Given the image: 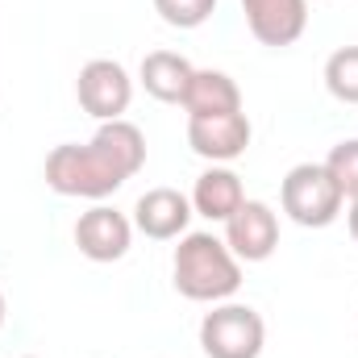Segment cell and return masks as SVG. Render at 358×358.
<instances>
[{
	"instance_id": "1",
	"label": "cell",
	"mask_w": 358,
	"mask_h": 358,
	"mask_svg": "<svg viewBox=\"0 0 358 358\" xmlns=\"http://www.w3.org/2000/svg\"><path fill=\"white\" fill-rule=\"evenodd\" d=\"M176 292L196 304H221L242 287V263L217 234H183L171 259Z\"/></svg>"
},
{
	"instance_id": "2",
	"label": "cell",
	"mask_w": 358,
	"mask_h": 358,
	"mask_svg": "<svg viewBox=\"0 0 358 358\" xmlns=\"http://www.w3.org/2000/svg\"><path fill=\"white\" fill-rule=\"evenodd\" d=\"M125 171L117 167V159L96 146V142H63L46 155V187L59 192V196H80V200H104L113 196L121 183H125Z\"/></svg>"
},
{
	"instance_id": "3",
	"label": "cell",
	"mask_w": 358,
	"mask_h": 358,
	"mask_svg": "<svg viewBox=\"0 0 358 358\" xmlns=\"http://www.w3.org/2000/svg\"><path fill=\"white\" fill-rule=\"evenodd\" d=\"M279 204L296 225L325 229V225H334L342 217L346 196L334 183V176L325 171V163H296L279 183Z\"/></svg>"
},
{
	"instance_id": "4",
	"label": "cell",
	"mask_w": 358,
	"mask_h": 358,
	"mask_svg": "<svg viewBox=\"0 0 358 358\" xmlns=\"http://www.w3.org/2000/svg\"><path fill=\"white\" fill-rule=\"evenodd\" d=\"M267 342V325L250 304L221 300L200 321V350L208 358H259Z\"/></svg>"
},
{
	"instance_id": "5",
	"label": "cell",
	"mask_w": 358,
	"mask_h": 358,
	"mask_svg": "<svg viewBox=\"0 0 358 358\" xmlns=\"http://www.w3.org/2000/svg\"><path fill=\"white\" fill-rule=\"evenodd\" d=\"M76 96H80V108L96 117V121H121L134 104V80L121 63L113 59H92L80 67V80H76Z\"/></svg>"
},
{
	"instance_id": "6",
	"label": "cell",
	"mask_w": 358,
	"mask_h": 358,
	"mask_svg": "<svg viewBox=\"0 0 358 358\" xmlns=\"http://www.w3.org/2000/svg\"><path fill=\"white\" fill-rule=\"evenodd\" d=\"M225 246L238 263H267L279 246V213L263 200H242V208L225 221Z\"/></svg>"
},
{
	"instance_id": "7",
	"label": "cell",
	"mask_w": 358,
	"mask_h": 358,
	"mask_svg": "<svg viewBox=\"0 0 358 358\" xmlns=\"http://www.w3.org/2000/svg\"><path fill=\"white\" fill-rule=\"evenodd\" d=\"M250 117L246 113H221V117H187V146L208 159L213 167H225L246 155L250 146Z\"/></svg>"
},
{
	"instance_id": "8",
	"label": "cell",
	"mask_w": 358,
	"mask_h": 358,
	"mask_svg": "<svg viewBox=\"0 0 358 358\" xmlns=\"http://www.w3.org/2000/svg\"><path fill=\"white\" fill-rule=\"evenodd\" d=\"M134 242V221L108 204H92L88 213H80L76 221V246L92 263H117L129 255Z\"/></svg>"
},
{
	"instance_id": "9",
	"label": "cell",
	"mask_w": 358,
	"mask_h": 358,
	"mask_svg": "<svg viewBox=\"0 0 358 358\" xmlns=\"http://www.w3.org/2000/svg\"><path fill=\"white\" fill-rule=\"evenodd\" d=\"M192 200L176 192V187H150L138 196L134 204V229L146 234L150 242H171L187 234V221H192Z\"/></svg>"
},
{
	"instance_id": "10",
	"label": "cell",
	"mask_w": 358,
	"mask_h": 358,
	"mask_svg": "<svg viewBox=\"0 0 358 358\" xmlns=\"http://www.w3.org/2000/svg\"><path fill=\"white\" fill-rule=\"evenodd\" d=\"M246 25L263 46H292L308 29V0H242Z\"/></svg>"
},
{
	"instance_id": "11",
	"label": "cell",
	"mask_w": 358,
	"mask_h": 358,
	"mask_svg": "<svg viewBox=\"0 0 358 358\" xmlns=\"http://www.w3.org/2000/svg\"><path fill=\"white\" fill-rule=\"evenodd\" d=\"M192 213H200V217H208V221H229L238 208H242V200H246V187H242V179L234 176L229 167H208L204 176L196 179V187H192Z\"/></svg>"
},
{
	"instance_id": "12",
	"label": "cell",
	"mask_w": 358,
	"mask_h": 358,
	"mask_svg": "<svg viewBox=\"0 0 358 358\" xmlns=\"http://www.w3.org/2000/svg\"><path fill=\"white\" fill-rule=\"evenodd\" d=\"M187 117H221V113H242V88L225 71H192V84L183 92Z\"/></svg>"
},
{
	"instance_id": "13",
	"label": "cell",
	"mask_w": 358,
	"mask_h": 358,
	"mask_svg": "<svg viewBox=\"0 0 358 358\" xmlns=\"http://www.w3.org/2000/svg\"><path fill=\"white\" fill-rule=\"evenodd\" d=\"M192 63L176 55V50H150L146 59H142V67H138V80H142V88L150 92L155 100H163V104H183V92L192 84Z\"/></svg>"
},
{
	"instance_id": "14",
	"label": "cell",
	"mask_w": 358,
	"mask_h": 358,
	"mask_svg": "<svg viewBox=\"0 0 358 358\" xmlns=\"http://www.w3.org/2000/svg\"><path fill=\"white\" fill-rule=\"evenodd\" d=\"M92 142L104 146L129 179L146 167V138H142V129H138L134 121H125V117H121V121H100V129H96Z\"/></svg>"
},
{
	"instance_id": "15",
	"label": "cell",
	"mask_w": 358,
	"mask_h": 358,
	"mask_svg": "<svg viewBox=\"0 0 358 358\" xmlns=\"http://www.w3.org/2000/svg\"><path fill=\"white\" fill-rule=\"evenodd\" d=\"M325 88L342 104H358V46H342L325 59Z\"/></svg>"
},
{
	"instance_id": "16",
	"label": "cell",
	"mask_w": 358,
	"mask_h": 358,
	"mask_svg": "<svg viewBox=\"0 0 358 358\" xmlns=\"http://www.w3.org/2000/svg\"><path fill=\"white\" fill-rule=\"evenodd\" d=\"M155 13L171 29H200L217 13V0H155Z\"/></svg>"
},
{
	"instance_id": "17",
	"label": "cell",
	"mask_w": 358,
	"mask_h": 358,
	"mask_svg": "<svg viewBox=\"0 0 358 358\" xmlns=\"http://www.w3.org/2000/svg\"><path fill=\"white\" fill-rule=\"evenodd\" d=\"M325 171L334 176V183L342 187L346 200H358V138H346V142H338L329 150Z\"/></svg>"
},
{
	"instance_id": "18",
	"label": "cell",
	"mask_w": 358,
	"mask_h": 358,
	"mask_svg": "<svg viewBox=\"0 0 358 358\" xmlns=\"http://www.w3.org/2000/svg\"><path fill=\"white\" fill-rule=\"evenodd\" d=\"M346 225H350V238L358 242V200H350V208H346Z\"/></svg>"
},
{
	"instance_id": "19",
	"label": "cell",
	"mask_w": 358,
	"mask_h": 358,
	"mask_svg": "<svg viewBox=\"0 0 358 358\" xmlns=\"http://www.w3.org/2000/svg\"><path fill=\"white\" fill-rule=\"evenodd\" d=\"M0 329H4V292H0Z\"/></svg>"
},
{
	"instance_id": "20",
	"label": "cell",
	"mask_w": 358,
	"mask_h": 358,
	"mask_svg": "<svg viewBox=\"0 0 358 358\" xmlns=\"http://www.w3.org/2000/svg\"><path fill=\"white\" fill-rule=\"evenodd\" d=\"M29 358H34V355H29Z\"/></svg>"
}]
</instances>
